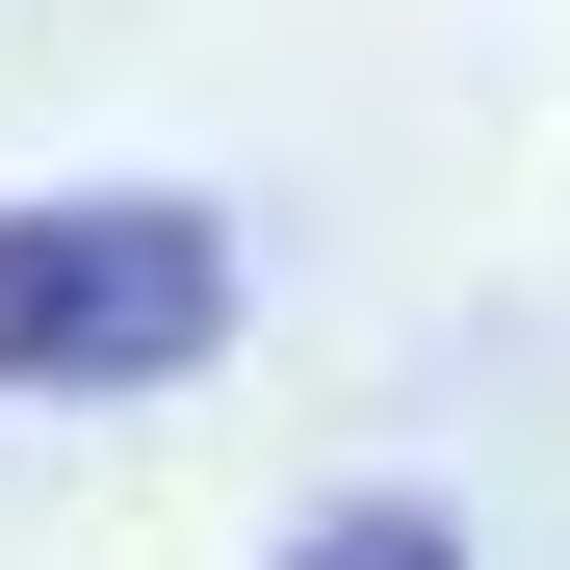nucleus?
I'll return each mask as SVG.
<instances>
[{"label": "nucleus", "mask_w": 570, "mask_h": 570, "mask_svg": "<svg viewBox=\"0 0 570 570\" xmlns=\"http://www.w3.org/2000/svg\"><path fill=\"white\" fill-rule=\"evenodd\" d=\"M234 337V234L105 181V208H0V390H181Z\"/></svg>", "instance_id": "f257e3e1"}, {"label": "nucleus", "mask_w": 570, "mask_h": 570, "mask_svg": "<svg viewBox=\"0 0 570 570\" xmlns=\"http://www.w3.org/2000/svg\"><path fill=\"white\" fill-rule=\"evenodd\" d=\"M285 570H466V544H441L415 493H337V519H312V544H285Z\"/></svg>", "instance_id": "f03ea898"}]
</instances>
